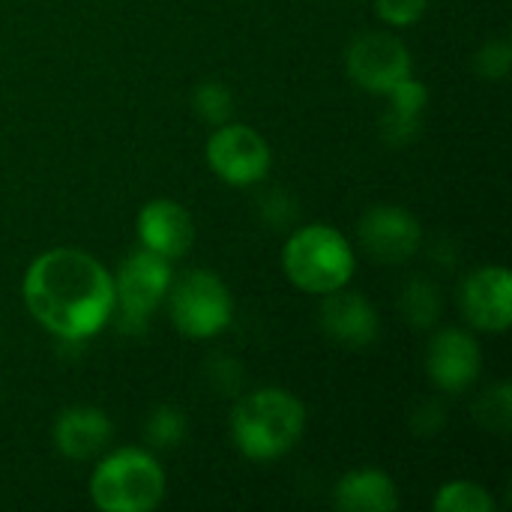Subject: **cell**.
Instances as JSON below:
<instances>
[{"mask_svg":"<svg viewBox=\"0 0 512 512\" xmlns=\"http://www.w3.org/2000/svg\"><path fill=\"white\" fill-rule=\"evenodd\" d=\"M510 57H512L510 42L495 39V42H489V45H483V48L477 51L474 66H477V72H480L483 78L501 81V78L510 72Z\"/></svg>","mask_w":512,"mask_h":512,"instance_id":"21","label":"cell"},{"mask_svg":"<svg viewBox=\"0 0 512 512\" xmlns=\"http://www.w3.org/2000/svg\"><path fill=\"white\" fill-rule=\"evenodd\" d=\"M390 111H387V123L384 129L393 132V141H405V138H414L420 132V117L426 111V102H429V90L423 81H414L411 75L402 78L390 93Z\"/></svg>","mask_w":512,"mask_h":512,"instance_id":"16","label":"cell"},{"mask_svg":"<svg viewBox=\"0 0 512 512\" xmlns=\"http://www.w3.org/2000/svg\"><path fill=\"white\" fill-rule=\"evenodd\" d=\"M183 432H186V420H183V414L174 411V408H159V411L150 417V426H147V435H150L153 444H159V447L180 444V441H183Z\"/></svg>","mask_w":512,"mask_h":512,"instance_id":"20","label":"cell"},{"mask_svg":"<svg viewBox=\"0 0 512 512\" xmlns=\"http://www.w3.org/2000/svg\"><path fill=\"white\" fill-rule=\"evenodd\" d=\"M336 507L345 512H390L399 507V492L393 477L375 468L345 474L333 489Z\"/></svg>","mask_w":512,"mask_h":512,"instance_id":"15","label":"cell"},{"mask_svg":"<svg viewBox=\"0 0 512 512\" xmlns=\"http://www.w3.org/2000/svg\"><path fill=\"white\" fill-rule=\"evenodd\" d=\"M111 435L114 426L99 408H69L54 423V447L72 462L96 459L111 444Z\"/></svg>","mask_w":512,"mask_h":512,"instance_id":"14","label":"cell"},{"mask_svg":"<svg viewBox=\"0 0 512 512\" xmlns=\"http://www.w3.org/2000/svg\"><path fill=\"white\" fill-rule=\"evenodd\" d=\"M321 327L327 336L345 348H369L381 333L375 306L357 291H330L321 303Z\"/></svg>","mask_w":512,"mask_h":512,"instance_id":"12","label":"cell"},{"mask_svg":"<svg viewBox=\"0 0 512 512\" xmlns=\"http://www.w3.org/2000/svg\"><path fill=\"white\" fill-rule=\"evenodd\" d=\"M168 306L174 327L189 339L219 336L234 315L228 285L210 270H189L168 288Z\"/></svg>","mask_w":512,"mask_h":512,"instance_id":"5","label":"cell"},{"mask_svg":"<svg viewBox=\"0 0 512 512\" xmlns=\"http://www.w3.org/2000/svg\"><path fill=\"white\" fill-rule=\"evenodd\" d=\"M432 507L438 512H492L495 510V498L480 483L453 480V483L438 489Z\"/></svg>","mask_w":512,"mask_h":512,"instance_id":"17","label":"cell"},{"mask_svg":"<svg viewBox=\"0 0 512 512\" xmlns=\"http://www.w3.org/2000/svg\"><path fill=\"white\" fill-rule=\"evenodd\" d=\"M465 318L486 333H504L512 324V276L507 267L489 264L474 270L462 285Z\"/></svg>","mask_w":512,"mask_h":512,"instance_id":"10","label":"cell"},{"mask_svg":"<svg viewBox=\"0 0 512 512\" xmlns=\"http://www.w3.org/2000/svg\"><path fill=\"white\" fill-rule=\"evenodd\" d=\"M21 294L27 312L66 342L96 336L114 315V276L72 246L39 255L24 273Z\"/></svg>","mask_w":512,"mask_h":512,"instance_id":"1","label":"cell"},{"mask_svg":"<svg viewBox=\"0 0 512 512\" xmlns=\"http://www.w3.org/2000/svg\"><path fill=\"white\" fill-rule=\"evenodd\" d=\"M282 267L291 285L324 297L351 282L357 258L345 234L333 225H306L285 243Z\"/></svg>","mask_w":512,"mask_h":512,"instance_id":"3","label":"cell"},{"mask_svg":"<svg viewBox=\"0 0 512 512\" xmlns=\"http://www.w3.org/2000/svg\"><path fill=\"white\" fill-rule=\"evenodd\" d=\"M483 366L480 345L465 330H441L432 336L426 351V369L438 390L444 393H462L468 390Z\"/></svg>","mask_w":512,"mask_h":512,"instance_id":"11","label":"cell"},{"mask_svg":"<svg viewBox=\"0 0 512 512\" xmlns=\"http://www.w3.org/2000/svg\"><path fill=\"white\" fill-rule=\"evenodd\" d=\"M402 312L414 327H429L441 312V300H438L435 285L426 279L408 282V288L402 291Z\"/></svg>","mask_w":512,"mask_h":512,"instance_id":"18","label":"cell"},{"mask_svg":"<svg viewBox=\"0 0 512 512\" xmlns=\"http://www.w3.org/2000/svg\"><path fill=\"white\" fill-rule=\"evenodd\" d=\"M345 63H348V75L354 78V84L369 93H390L402 78L411 75V54L405 42L381 30L360 33L351 42Z\"/></svg>","mask_w":512,"mask_h":512,"instance_id":"8","label":"cell"},{"mask_svg":"<svg viewBox=\"0 0 512 512\" xmlns=\"http://www.w3.org/2000/svg\"><path fill=\"white\" fill-rule=\"evenodd\" d=\"M207 162L228 186H252L267 177L273 150L252 126L222 123L207 141Z\"/></svg>","mask_w":512,"mask_h":512,"instance_id":"7","label":"cell"},{"mask_svg":"<svg viewBox=\"0 0 512 512\" xmlns=\"http://www.w3.org/2000/svg\"><path fill=\"white\" fill-rule=\"evenodd\" d=\"M360 243L381 264H402L420 252L423 228L402 207H375L360 219Z\"/></svg>","mask_w":512,"mask_h":512,"instance_id":"9","label":"cell"},{"mask_svg":"<svg viewBox=\"0 0 512 512\" xmlns=\"http://www.w3.org/2000/svg\"><path fill=\"white\" fill-rule=\"evenodd\" d=\"M138 240L144 249L168 261L183 258L195 240V225H192L189 210L171 198H156L144 204L138 213Z\"/></svg>","mask_w":512,"mask_h":512,"instance_id":"13","label":"cell"},{"mask_svg":"<svg viewBox=\"0 0 512 512\" xmlns=\"http://www.w3.org/2000/svg\"><path fill=\"white\" fill-rule=\"evenodd\" d=\"M306 429V408L282 387L249 393L231 411V435L237 450L252 462H273L285 456Z\"/></svg>","mask_w":512,"mask_h":512,"instance_id":"2","label":"cell"},{"mask_svg":"<svg viewBox=\"0 0 512 512\" xmlns=\"http://www.w3.org/2000/svg\"><path fill=\"white\" fill-rule=\"evenodd\" d=\"M426 3L429 0H375V9H378L381 21H387L393 27H408L423 18Z\"/></svg>","mask_w":512,"mask_h":512,"instance_id":"22","label":"cell"},{"mask_svg":"<svg viewBox=\"0 0 512 512\" xmlns=\"http://www.w3.org/2000/svg\"><path fill=\"white\" fill-rule=\"evenodd\" d=\"M510 411V387L501 384L498 390H492V393L483 399V405L477 408V417H480L489 429L507 432V426H510Z\"/></svg>","mask_w":512,"mask_h":512,"instance_id":"23","label":"cell"},{"mask_svg":"<svg viewBox=\"0 0 512 512\" xmlns=\"http://www.w3.org/2000/svg\"><path fill=\"white\" fill-rule=\"evenodd\" d=\"M192 105H195L198 117H204V120L213 123V126H222V123H228V117H231V111H234V96H231V90H228L225 84H219V81H204V84L195 87Z\"/></svg>","mask_w":512,"mask_h":512,"instance_id":"19","label":"cell"},{"mask_svg":"<svg viewBox=\"0 0 512 512\" xmlns=\"http://www.w3.org/2000/svg\"><path fill=\"white\" fill-rule=\"evenodd\" d=\"M165 474L159 462L138 447H123L99 459L90 477V498L105 512H147L162 504Z\"/></svg>","mask_w":512,"mask_h":512,"instance_id":"4","label":"cell"},{"mask_svg":"<svg viewBox=\"0 0 512 512\" xmlns=\"http://www.w3.org/2000/svg\"><path fill=\"white\" fill-rule=\"evenodd\" d=\"M171 288V261L150 252L138 249L132 252L114 279V309L120 312V321L129 330H141L147 315L162 303V297Z\"/></svg>","mask_w":512,"mask_h":512,"instance_id":"6","label":"cell"}]
</instances>
